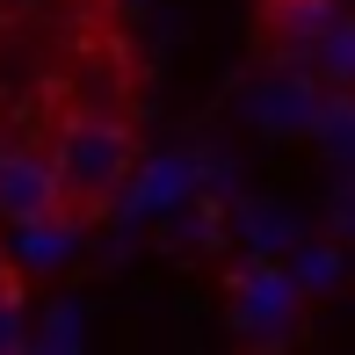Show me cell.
Returning a JSON list of instances; mask_svg holds the SVG:
<instances>
[{"mask_svg": "<svg viewBox=\"0 0 355 355\" xmlns=\"http://www.w3.org/2000/svg\"><path fill=\"white\" fill-rule=\"evenodd\" d=\"M334 22H341L334 0H254V51L268 66H312Z\"/></svg>", "mask_w": 355, "mask_h": 355, "instance_id": "obj_3", "label": "cell"}, {"mask_svg": "<svg viewBox=\"0 0 355 355\" xmlns=\"http://www.w3.org/2000/svg\"><path fill=\"white\" fill-rule=\"evenodd\" d=\"M51 174H58V218H66V232H87V225L116 218V203L131 196V174H138V123L109 102H80L58 123Z\"/></svg>", "mask_w": 355, "mask_h": 355, "instance_id": "obj_1", "label": "cell"}, {"mask_svg": "<svg viewBox=\"0 0 355 355\" xmlns=\"http://www.w3.org/2000/svg\"><path fill=\"white\" fill-rule=\"evenodd\" d=\"M0 355H29V297L15 268H0Z\"/></svg>", "mask_w": 355, "mask_h": 355, "instance_id": "obj_5", "label": "cell"}, {"mask_svg": "<svg viewBox=\"0 0 355 355\" xmlns=\"http://www.w3.org/2000/svg\"><path fill=\"white\" fill-rule=\"evenodd\" d=\"M0 218L22 232H66L58 218V174L29 145H0Z\"/></svg>", "mask_w": 355, "mask_h": 355, "instance_id": "obj_4", "label": "cell"}, {"mask_svg": "<svg viewBox=\"0 0 355 355\" xmlns=\"http://www.w3.org/2000/svg\"><path fill=\"white\" fill-rule=\"evenodd\" d=\"M297 319H304V290L290 268H276V261H232L225 268V327H232V341L247 355L290 348Z\"/></svg>", "mask_w": 355, "mask_h": 355, "instance_id": "obj_2", "label": "cell"}, {"mask_svg": "<svg viewBox=\"0 0 355 355\" xmlns=\"http://www.w3.org/2000/svg\"><path fill=\"white\" fill-rule=\"evenodd\" d=\"M312 66L327 73V80H341V87H355V22H348V15L334 22V37L319 44V58H312Z\"/></svg>", "mask_w": 355, "mask_h": 355, "instance_id": "obj_6", "label": "cell"}]
</instances>
